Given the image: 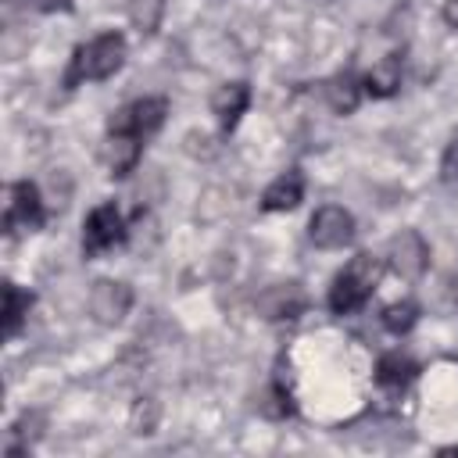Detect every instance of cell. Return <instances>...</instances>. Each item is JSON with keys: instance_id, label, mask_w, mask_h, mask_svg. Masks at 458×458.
<instances>
[{"instance_id": "20", "label": "cell", "mask_w": 458, "mask_h": 458, "mask_svg": "<svg viewBox=\"0 0 458 458\" xmlns=\"http://www.w3.org/2000/svg\"><path fill=\"white\" fill-rule=\"evenodd\" d=\"M440 182L447 190H458V132L447 140L444 157H440Z\"/></svg>"}, {"instance_id": "2", "label": "cell", "mask_w": 458, "mask_h": 458, "mask_svg": "<svg viewBox=\"0 0 458 458\" xmlns=\"http://www.w3.org/2000/svg\"><path fill=\"white\" fill-rule=\"evenodd\" d=\"M122 64H125V36L122 32H100L86 47L75 50L68 82H82V79L100 82V79H111Z\"/></svg>"}, {"instance_id": "10", "label": "cell", "mask_w": 458, "mask_h": 458, "mask_svg": "<svg viewBox=\"0 0 458 458\" xmlns=\"http://www.w3.org/2000/svg\"><path fill=\"white\" fill-rule=\"evenodd\" d=\"M301 308H304V290L297 283H272L268 290L258 293V311L272 322L293 318V315H301Z\"/></svg>"}, {"instance_id": "7", "label": "cell", "mask_w": 458, "mask_h": 458, "mask_svg": "<svg viewBox=\"0 0 458 458\" xmlns=\"http://www.w3.org/2000/svg\"><path fill=\"white\" fill-rule=\"evenodd\" d=\"M386 265L394 268V276H401V279H419L422 272H426V265H429V243L422 240V233H415V229H401L394 240H390V247H386Z\"/></svg>"}, {"instance_id": "14", "label": "cell", "mask_w": 458, "mask_h": 458, "mask_svg": "<svg viewBox=\"0 0 458 458\" xmlns=\"http://www.w3.org/2000/svg\"><path fill=\"white\" fill-rule=\"evenodd\" d=\"M143 154V140L140 136H129V132H107V147H104V157H107V168L114 179L129 175L136 168Z\"/></svg>"}, {"instance_id": "22", "label": "cell", "mask_w": 458, "mask_h": 458, "mask_svg": "<svg viewBox=\"0 0 458 458\" xmlns=\"http://www.w3.org/2000/svg\"><path fill=\"white\" fill-rule=\"evenodd\" d=\"M32 7H36V11L54 14V11H68V7H72V0H32Z\"/></svg>"}, {"instance_id": "9", "label": "cell", "mask_w": 458, "mask_h": 458, "mask_svg": "<svg viewBox=\"0 0 458 458\" xmlns=\"http://www.w3.org/2000/svg\"><path fill=\"white\" fill-rule=\"evenodd\" d=\"M247 104H250V86H247L243 79L222 82V86L211 93V114L218 118L222 132H233V129L240 125V118H243Z\"/></svg>"}, {"instance_id": "11", "label": "cell", "mask_w": 458, "mask_h": 458, "mask_svg": "<svg viewBox=\"0 0 458 458\" xmlns=\"http://www.w3.org/2000/svg\"><path fill=\"white\" fill-rule=\"evenodd\" d=\"M304 200V175L297 168L276 175L261 193V211H293Z\"/></svg>"}, {"instance_id": "21", "label": "cell", "mask_w": 458, "mask_h": 458, "mask_svg": "<svg viewBox=\"0 0 458 458\" xmlns=\"http://www.w3.org/2000/svg\"><path fill=\"white\" fill-rule=\"evenodd\" d=\"M261 411H265L268 419H286V415L293 411V404H290V397H286L279 386H268L265 397H261Z\"/></svg>"}, {"instance_id": "3", "label": "cell", "mask_w": 458, "mask_h": 458, "mask_svg": "<svg viewBox=\"0 0 458 458\" xmlns=\"http://www.w3.org/2000/svg\"><path fill=\"white\" fill-rule=\"evenodd\" d=\"M165 114H168L165 97H143V100H132V104L118 107L107 122V132H129V136L147 140L165 125Z\"/></svg>"}, {"instance_id": "17", "label": "cell", "mask_w": 458, "mask_h": 458, "mask_svg": "<svg viewBox=\"0 0 458 458\" xmlns=\"http://www.w3.org/2000/svg\"><path fill=\"white\" fill-rule=\"evenodd\" d=\"M125 11H129V21L140 36H154L161 29V18H165V0H129Z\"/></svg>"}, {"instance_id": "19", "label": "cell", "mask_w": 458, "mask_h": 458, "mask_svg": "<svg viewBox=\"0 0 458 458\" xmlns=\"http://www.w3.org/2000/svg\"><path fill=\"white\" fill-rule=\"evenodd\" d=\"M379 318H383V326H386L390 333L401 336V333H408V329L419 322V304H415V301H394V304L383 308Z\"/></svg>"}, {"instance_id": "18", "label": "cell", "mask_w": 458, "mask_h": 458, "mask_svg": "<svg viewBox=\"0 0 458 458\" xmlns=\"http://www.w3.org/2000/svg\"><path fill=\"white\" fill-rule=\"evenodd\" d=\"M157 422H161V404L154 397H140L132 404V411H129V429L136 437H150L157 429Z\"/></svg>"}, {"instance_id": "23", "label": "cell", "mask_w": 458, "mask_h": 458, "mask_svg": "<svg viewBox=\"0 0 458 458\" xmlns=\"http://www.w3.org/2000/svg\"><path fill=\"white\" fill-rule=\"evenodd\" d=\"M444 21H447V29H458V0H444Z\"/></svg>"}, {"instance_id": "6", "label": "cell", "mask_w": 458, "mask_h": 458, "mask_svg": "<svg viewBox=\"0 0 458 458\" xmlns=\"http://www.w3.org/2000/svg\"><path fill=\"white\" fill-rule=\"evenodd\" d=\"M125 236V218L114 204H97L89 215H86V225H82V250L93 258V254H104L111 250L114 243H122Z\"/></svg>"}, {"instance_id": "13", "label": "cell", "mask_w": 458, "mask_h": 458, "mask_svg": "<svg viewBox=\"0 0 458 458\" xmlns=\"http://www.w3.org/2000/svg\"><path fill=\"white\" fill-rule=\"evenodd\" d=\"M361 97H365V86H361V79H358L351 68L336 72V75L326 82V100H329V107H333L336 114H354L358 104H361Z\"/></svg>"}, {"instance_id": "8", "label": "cell", "mask_w": 458, "mask_h": 458, "mask_svg": "<svg viewBox=\"0 0 458 458\" xmlns=\"http://www.w3.org/2000/svg\"><path fill=\"white\" fill-rule=\"evenodd\" d=\"M14 225H21V229H39L43 225V197H39V186L29 182V179H18L11 186V200H7V211H4V229L14 233Z\"/></svg>"}, {"instance_id": "16", "label": "cell", "mask_w": 458, "mask_h": 458, "mask_svg": "<svg viewBox=\"0 0 458 458\" xmlns=\"http://www.w3.org/2000/svg\"><path fill=\"white\" fill-rule=\"evenodd\" d=\"M376 379H379V386L401 390L404 383L415 379V361H411L408 354H401V351H390V354L379 358V365H376Z\"/></svg>"}, {"instance_id": "15", "label": "cell", "mask_w": 458, "mask_h": 458, "mask_svg": "<svg viewBox=\"0 0 458 458\" xmlns=\"http://www.w3.org/2000/svg\"><path fill=\"white\" fill-rule=\"evenodd\" d=\"M29 308H32V293L21 290L18 283H4V336H14L21 329Z\"/></svg>"}, {"instance_id": "24", "label": "cell", "mask_w": 458, "mask_h": 458, "mask_svg": "<svg viewBox=\"0 0 458 458\" xmlns=\"http://www.w3.org/2000/svg\"><path fill=\"white\" fill-rule=\"evenodd\" d=\"M447 293H451V301H458V272L451 276V283H447Z\"/></svg>"}, {"instance_id": "5", "label": "cell", "mask_w": 458, "mask_h": 458, "mask_svg": "<svg viewBox=\"0 0 458 458\" xmlns=\"http://www.w3.org/2000/svg\"><path fill=\"white\" fill-rule=\"evenodd\" d=\"M132 308V286L122 279H97L89 290V315L97 326L114 329Z\"/></svg>"}, {"instance_id": "4", "label": "cell", "mask_w": 458, "mask_h": 458, "mask_svg": "<svg viewBox=\"0 0 458 458\" xmlns=\"http://www.w3.org/2000/svg\"><path fill=\"white\" fill-rule=\"evenodd\" d=\"M308 240L322 250H340L354 240V215L340 204H322L308 222Z\"/></svg>"}, {"instance_id": "1", "label": "cell", "mask_w": 458, "mask_h": 458, "mask_svg": "<svg viewBox=\"0 0 458 458\" xmlns=\"http://www.w3.org/2000/svg\"><path fill=\"white\" fill-rule=\"evenodd\" d=\"M379 276H383V261L376 254H354L333 279L329 286V308L336 315H351L358 311L379 286Z\"/></svg>"}, {"instance_id": "12", "label": "cell", "mask_w": 458, "mask_h": 458, "mask_svg": "<svg viewBox=\"0 0 458 458\" xmlns=\"http://www.w3.org/2000/svg\"><path fill=\"white\" fill-rule=\"evenodd\" d=\"M401 75H404V61H401V54H386V57H379L372 68H369V75L361 79V86H365V93L369 97H394L397 89H401Z\"/></svg>"}]
</instances>
